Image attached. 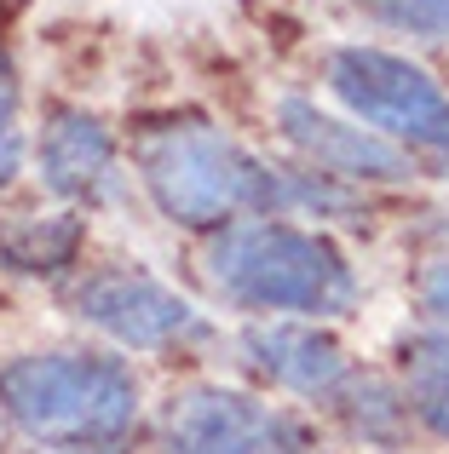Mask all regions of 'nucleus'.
Wrapping results in <instances>:
<instances>
[{"label": "nucleus", "mask_w": 449, "mask_h": 454, "mask_svg": "<svg viewBox=\"0 0 449 454\" xmlns=\"http://www.w3.org/2000/svg\"><path fill=\"white\" fill-rule=\"evenodd\" d=\"M138 178L173 224H224L236 213H351L358 201L323 173H277L214 127H161L138 145Z\"/></svg>", "instance_id": "nucleus-1"}, {"label": "nucleus", "mask_w": 449, "mask_h": 454, "mask_svg": "<svg viewBox=\"0 0 449 454\" xmlns=\"http://www.w3.org/2000/svg\"><path fill=\"white\" fill-rule=\"evenodd\" d=\"M0 414L58 454H127L138 380L104 351H23L0 363Z\"/></svg>", "instance_id": "nucleus-2"}, {"label": "nucleus", "mask_w": 449, "mask_h": 454, "mask_svg": "<svg viewBox=\"0 0 449 454\" xmlns=\"http://www.w3.org/2000/svg\"><path fill=\"white\" fill-rule=\"evenodd\" d=\"M208 282L242 310L346 317L358 300L346 254L328 236L282 219H236L208 242Z\"/></svg>", "instance_id": "nucleus-3"}, {"label": "nucleus", "mask_w": 449, "mask_h": 454, "mask_svg": "<svg viewBox=\"0 0 449 454\" xmlns=\"http://www.w3.org/2000/svg\"><path fill=\"white\" fill-rule=\"evenodd\" d=\"M328 92L369 133L427 155H449V92L409 58L386 52V46H335L328 52Z\"/></svg>", "instance_id": "nucleus-4"}, {"label": "nucleus", "mask_w": 449, "mask_h": 454, "mask_svg": "<svg viewBox=\"0 0 449 454\" xmlns=\"http://www.w3.org/2000/svg\"><path fill=\"white\" fill-rule=\"evenodd\" d=\"M168 454H311V432L294 414L231 386H191L161 414Z\"/></svg>", "instance_id": "nucleus-5"}, {"label": "nucleus", "mask_w": 449, "mask_h": 454, "mask_svg": "<svg viewBox=\"0 0 449 454\" xmlns=\"http://www.w3.org/2000/svg\"><path fill=\"white\" fill-rule=\"evenodd\" d=\"M69 305L81 322H92L98 333H110L115 345H133V351H156V345L208 333L202 310H191V300H179L145 270H87L69 294Z\"/></svg>", "instance_id": "nucleus-6"}, {"label": "nucleus", "mask_w": 449, "mask_h": 454, "mask_svg": "<svg viewBox=\"0 0 449 454\" xmlns=\"http://www.w3.org/2000/svg\"><path fill=\"white\" fill-rule=\"evenodd\" d=\"M277 127L323 178H358V184H404L409 178V155L398 145H386L369 127H351L340 115L317 110L311 98H282Z\"/></svg>", "instance_id": "nucleus-7"}, {"label": "nucleus", "mask_w": 449, "mask_h": 454, "mask_svg": "<svg viewBox=\"0 0 449 454\" xmlns=\"http://www.w3.org/2000/svg\"><path fill=\"white\" fill-rule=\"evenodd\" d=\"M242 351L265 380L300 397H335L346 386V351L311 322H254L242 333Z\"/></svg>", "instance_id": "nucleus-8"}, {"label": "nucleus", "mask_w": 449, "mask_h": 454, "mask_svg": "<svg viewBox=\"0 0 449 454\" xmlns=\"http://www.w3.org/2000/svg\"><path fill=\"white\" fill-rule=\"evenodd\" d=\"M41 178L64 201H98L115 184V145L98 115L87 110H52L41 133Z\"/></svg>", "instance_id": "nucleus-9"}, {"label": "nucleus", "mask_w": 449, "mask_h": 454, "mask_svg": "<svg viewBox=\"0 0 449 454\" xmlns=\"http://www.w3.org/2000/svg\"><path fill=\"white\" fill-rule=\"evenodd\" d=\"M87 224L75 213H52V219H18L12 231H0V265L18 277H52V270L75 265Z\"/></svg>", "instance_id": "nucleus-10"}, {"label": "nucleus", "mask_w": 449, "mask_h": 454, "mask_svg": "<svg viewBox=\"0 0 449 454\" xmlns=\"http://www.w3.org/2000/svg\"><path fill=\"white\" fill-rule=\"evenodd\" d=\"M409 409L427 432L449 437V328L409 345Z\"/></svg>", "instance_id": "nucleus-11"}, {"label": "nucleus", "mask_w": 449, "mask_h": 454, "mask_svg": "<svg viewBox=\"0 0 449 454\" xmlns=\"http://www.w3.org/2000/svg\"><path fill=\"white\" fill-rule=\"evenodd\" d=\"M358 6L404 35H449V0H358Z\"/></svg>", "instance_id": "nucleus-12"}, {"label": "nucleus", "mask_w": 449, "mask_h": 454, "mask_svg": "<svg viewBox=\"0 0 449 454\" xmlns=\"http://www.w3.org/2000/svg\"><path fill=\"white\" fill-rule=\"evenodd\" d=\"M23 167V127H18V69L0 46V184Z\"/></svg>", "instance_id": "nucleus-13"}, {"label": "nucleus", "mask_w": 449, "mask_h": 454, "mask_svg": "<svg viewBox=\"0 0 449 454\" xmlns=\"http://www.w3.org/2000/svg\"><path fill=\"white\" fill-rule=\"evenodd\" d=\"M415 294H421V310H427V317H438L444 328H449V259H438V265L421 270Z\"/></svg>", "instance_id": "nucleus-14"}]
</instances>
